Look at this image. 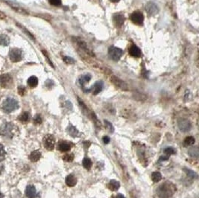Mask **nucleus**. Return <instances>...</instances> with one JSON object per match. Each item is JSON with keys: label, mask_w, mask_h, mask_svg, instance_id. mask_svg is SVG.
<instances>
[{"label": "nucleus", "mask_w": 199, "mask_h": 198, "mask_svg": "<svg viewBox=\"0 0 199 198\" xmlns=\"http://www.w3.org/2000/svg\"><path fill=\"white\" fill-rule=\"evenodd\" d=\"M125 16L122 13H116L113 17V22L116 27L119 28L123 25L125 22Z\"/></svg>", "instance_id": "nucleus-11"}, {"label": "nucleus", "mask_w": 199, "mask_h": 198, "mask_svg": "<svg viewBox=\"0 0 199 198\" xmlns=\"http://www.w3.org/2000/svg\"><path fill=\"white\" fill-rule=\"evenodd\" d=\"M48 2L53 6H60L61 5V0H48Z\"/></svg>", "instance_id": "nucleus-38"}, {"label": "nucleus", "mask_w": 199, "mask_h": 198, "mask_svg": "<svg viewBox=\"0 0 199 198\" xmlns=\"http://www.w3.org/2000/svg\"><path fill=\"white\" fill-rule=\"evenodd\" d=\"M30 115L28 112H23L18 117L19 121L22 123H27L29 121Z\"/></svg>", "instance_id": "nucleus-24"}, {"label": "nucleus", "mask_w": 199, "mask_h": 198, "mask_svg": "<svg viewBox=\"0 0 199 198\" xmlns=\"http://www.w3.org/2000/svg\"><path fill=\"white\" fill-rule=\"evenodd\" d=\"M10 43L9 37H7L5 34H0V45L1 46H8Z\"/></svg>", "instance_id": "nucleus-25"}, {"label": "nucleus", "mask_w": 199, "mask_h": 198, "mask_svg": "<svg viewBox=\"0 0 199 198\" xmlns=\"http://www.w3.org/2000/svg\"><path fill=\"white\" fill-rule=\"evenodd\" d=\"M91 75L89 74H85V75H81L79 78V79H78V82H79V84L81 85V87L84 89V85H85V83H88V82L90 81V79H91Z\"/></svg>", "instance_id": "nucleus-17"}, {"label": "nucleus", "mask_w": 199, "mask_h": 198, "mask_svg": "<svg viewBox=\"0 0 199 198\" xmlns=\"http://www.w3.org/2000/svg\"><path fill=\"white\" fill-rule=\"evenodd\" d=\"M169 156H160V159H159V162L166 161V160H168V159H169Z\"/></svg>", "instance_id": "nucleus-41"}, {"label": "nucleus", "mask_w": 199, "mask_h": 198, "mask_svg": "<svg viewBox=\"0 0 199 198\" xmlns=\"http://www.w3.org/2000/svg\"><path fill=\"white\" fill-rule=\"evenodd\" d=\"M67 132H68V133H69L71 136L77 137V136H79V131L77 130L75 127L73 126V125H72L71 124H69V126L67 127Z\"/></svg>", "instance_id": "nucleus-21"}, {"label": "nucleus", "mask_w": 199, "mask_h": 198, "mask_svg": "<svg viewBox=\"0 0 199 198\" xmlns=\"http://www.w3.org/2000/svg\"><path fill=\"white\" fill-rule=\"evenodd\" d=\"M65 182L67 185H68L69 187H74L77 184V179L73 174H69L66 177Z\"/></svg>", "instance_id": "nucleus-14"}, {"label": "nucleus", "mask_w": 199, "mask_h": 198, "mask_svg": "<svg viewBox=\"0 0 199 198\" xmlns=\"http://www.w3.org/2000/svg\"><path fill=\"white\" fill-rule=\"evenodd\" d=\"M34 123L35 124H40L42 123V118H41L40 115L37 114L34 118Z\"/></svg>", "instance_id": "nucleus-37"}, {"label": "nucleus", "mask_w": 199, "mask_h": 198, "mask_svg": "<svg viewBox=\"0 0 199 198\" xmlns=\"http://www.w3.org/2000/svg\"><path fill=\"white\" fill-rule=\"evenodd\" d=\"M63 60L67 64H73L75 63V60H73V58L68 57V56H64L63 58Z\"/></svg>", "instance_id": "nucleus-36"}, {"label": "nucleus", "mask_w": 199, "mask_h": 198, "mask_svg": "<svg viewBox=\"0 0 199 198\" xmlns=\"http://www.w3.org/2000/svg\"><path fill=\"white\" fill-rule=\"evenodd\" d=\"M38 84V78L36 76H31L28 79V85L32 88H34Z\"/></svg>", "instance_id": "nucleus-23"}, {"label": "nucleus", "mask_w": 199, "mask_h": 198, "mask_svg": "<svg viewBox=\"0 0 199 198\" xmlns=\"http://www.w3.org/2000/svg\"><path fill=\"white\" fill-rule=\"evenodd\" d=\"M102 141L104 144H108V143L110 142V138H109L108 136H104L102 138Z\"/></svg>", "instance_id": "nucleus-40"}, {"label": "nucleus", "mask_w": 199, "mask_h": 198, "mask_svg": "<svg viewBox=\"0 0 199 198\" xmlns=\"http://www.w3.org/2000/svg\"><path fill=\"white\" fill-rule=\"evenodd\" d=\"M134 98L137 101H143L146 100L147 96L145 94H143L141 93H136L134 94Z\"/></svg>", "instance_id": "nucleus-29"}, {"label": "nucleus", "mask_w": 199, "mask_h": 198, "mask_svg": "<svg viewBox=\"0 0 199 198\" xmlns=\"http://www.w3.org/2000/svg\"><path fill=\"white\" fill-rule=\"evenodd\" d=\"M130 20L132 21L133 23L137 26H142L143 23L144 17L143 13H140V11H135L130 15Z\"/></svg>", "instance_id": "nucleus-10"}, {"label": "nucleus", "mask_w": 199, "mask_h": 198, "mask_svg": "<svg viewBox=\"0 0 199 198\" xmlns=\"http://www.w3.org/2000/svg\"><path fill=\"white\" fill-rule=\"evenodd\" d=\"M110 81L113 83L115 87H116L118 89H121L122 91H128V87L127 85V83L125 81H123L122 80L116 76H111L110 77Z\"/></svg>", "instance_id": "nucleus-5"}, {"label": "nucleus", "mask_w": 199, "mask_h": 198, "mask_svg": "<svg viewBox=\"0 0 199 198\" xmlns=\"http://www.w3.org/2000/svg\"><path fill=\"white\" fill-rule=\"evenodd\" d=\"M103 87H104V83L102 81H99L95 82V84L92 87V91H93V95H96L99 94L101 91L103 89Z\"/></svg>", "instance_id": "nucleus-13"}, {"label": "nucleus", "mask_w": 199, "mask_h": 198, "mask_svg": "<svg viewBox=\"0 0 199 198\" xmlns=\"http://www.w3.org/2000/svg\"><path fill=\"white\" fill-rule=\"evenodd\" d=\"M19 108V103L13 98H7L4 101L2 109L5 113H11Z\"/></svg>", "instance_id": "nucleus-2"}, {"label": "nucleus", "mask_w": 199, "mask_h": 198, "mask_svg": "<svg viewBox=\"0 0 199 198\" xmlns=\"http://www.w3.org/2000/svg\"><path fill=\"white\" fill-rule=\"evenodd\" d=\"M11 124H8V123H7V124H3L2 127H1V128H0V134L1 135H5L7 136L8 134H10V132H11V126H10Z\"/></svg>", "instance_id": "nucleus-20"}, {"label": "nucleus", "mask_w": 199, "mask_h": 198, "mask_svg": "<svg viewBox=\"0 0 199 198\" xmlns=\"http://www.w3.org/2000/svg\"><path fill=\"white\" fill-rule=\"evenodd\" d=\"M82 164H83V166H84V168L87 169V170H89V169L91 168L92 165H93L91 159L87 157H85L83 159Z\"/></svg>", "instance_id": "nucleus-27"}, {"label": "nucleus", "mask_w": 199, "mask_h": 198, "mask_svg": "<svg viewBox=\"0 0 199 198\" xmlns=\"http://www.w3.org/2000/svg\"><path fill=\"white\" fill-rule=\"evenodd\" d=\"M177 125H178L179 130L183 133L189 132L192 128V124L190 122V121L186 119H179L177 121Z\"/></svg>", "instance_id": "nucleus-7"}, {"label": "nucleus", "mask_w": 199, "mask_h": 198, "mask_svg": "<svg viewBox=\"0 0 199 198\" xmlns=\"http://www.w3.org/2000/svg\"><path fill=\"white\" fill-rule=\"evenodd\" d=\"M188 154L191 157L198 158L199 156V148L197 146L190 148L188 150Z\"/></svg>", "instance_id": "nucleus-22"}, {"label": "nucleus", "mask_w": 199, "mask_h": 198, "mask_svg": "<svg viewBox=\"0 0 199 198\" xmlns=\"http://www.w3.org/2000/svg\"><path fill=\"white\" fill-rule=\"evenodd\" d=\"M43 146L48 150H52L54 148L55 144V139L54 137L51 134H47L44 136L43 140Z\"/></svg>", "instance_id": "nucleus-4"}, {"label": "nucleus", "mask_w": 199, "mask_h": 198, "mask_svg": "<svg viewBox=\"0 0 199 198\" xmlns=\"http://www.w3.org/2000/svg\"><path fill=\"white\" fill-rule=\"evenodd\" d=\"M63 159L66 162H73V160L74 159V155L73 154H66V155L63 156Z\"/></svg>", "instance_id": "nucleus-34"}, {"label": "nucleus", "mask_w": 199, "mask_h": 198, "mask_svg": "<svg viewBox=\"0 0 199 198\" xmlns=\"http://www.w3.org/2000/svg\"><path fill=\"white\" fill-rule=\"evenodd\" d=\"M175 185L171 183H165L160 185L157 190V193L160 198H169L175 192Z\"/></svg>", "instance_id": "nucleus-1"}, {"label": "nucleus", "mask_w": 199, "mask_h": 198, "mask_svg": "<svg viewBox=\"0 0 199 198\" xmlns=\"http://www.w3.org/2000/svg\"><path fill=\"white\" fill-rule=\"evenodd\" d=\"M145 10L149 17H153L159 13V7L155 2H149L145 6Z\"/></svg>", "instance_id": "nucleus-6"}, {"label": "nucleus", "mask_w": 199, "mask_h": 198, "mask_svg": "<svg viewBox=\"0 0 199 198\" xmlns=\"http://www.w3.org/2000/svg\"><path fill=\"white\" fill-rule=\"evenodd\" d=\"M13 84V79L8 74L0 75V85L3 88H9Z\"/></svg>", "instance_id": "nucleus-9"}, {"label": "nucleus", "mask_w": 199, "mask_h": 198, "mask_svg": "<svg viewBox=\"0 0 199 198\" xmlns=\"http://www.w3.org/2000/svg\"><path fill=\"white\" fill-rule=\"evenodd\" d=\"M119 187H120V183H119L117 180H111L108 184V189L113 191H117L118 189H119Z\"/></svg>", "instance_id": "nucleus-19"}, {"label": "nucleus", "mask_w": 199, "mask_h": 198, "mask_svg": "<svg viewBox=\"0 0 199 198\" xmlns=\"http://www.w3.org/2000/svg\"><path fill=\"white\" fill-rule=\"evenodd\" d=\"M18 93L20 95H24L25 94H26V88H25V87H23V86H19V87H18Z\"/></svg>", "instance_id": "nucleus-39"}, {"label": "nucleus", "mask_w": 199, "mask_h": 198, "mask_svg": "<svg viewBox=\"0 0 199 198\" xmlns=\"http://www.w3.org/2000/svg\"><path fill=\"white\" fill-rule=\"evenodd\" d=\"M25 193L28 198H36L37 196L36 189L33 185H27Z\"/></svg>", "instance_id": "nucleus-12"}, {"label": "nucleus", "mask_w": 199, "mask_h": 198, "mask_svg": "<svg viewBox=\"0 0 199 198\" xmlns=\"http://www.w3.org/2000/svg\"><path fill=\"white\" fill-rule=\"evenodd\" d=\"M0 198H4V195L1 192H0Z\"/></svg>", "instance_id": "nucleus-46"}, {"label": "nucleus", "mask_w": 199, "mask_h": 198, "mask_svg": "<svg viewBox=\"0 0 199 198\" xmlns=\"http://www.w3.org/2000/svg\"><path fill=\"white\" fill-rule=\"evenodd\" d=\"M6 156V152L5 150L4 146L2 144H0V162L3 161L4 159H5Z\"/></svg>", "instance_id": "nucleus-32"}, {"label": "nucleus", "mask_w": 199, "mask_h": 198, "mask_svg": "<svg viewBox=\"0 0 199 198\" xmlns=\"http://www.w3.org/2000/svg\"><path fill=\"white\" fill-rule=\"evenodd\" d=\"M10 59L13 63H17L19 62L22 60V51L19 48H12L10 51Z\"/></svg>", "instance_id": "nucleus-8"}, {"label": "nucleus", "mask_w": 199, "mask_h": 198, "mask_svg": "<svg viewBox=\"0 0 199 198\" xmlns=\"http://www.w3.org/2000/svg\"><path fill=\"white\" fill-rule=\"evenodd\" d=\"M41 157V153L38 150H34L29 155V159L32 162H36L39 161Z\"/></svg>", "instance_id": "nucleus-18"}, {"label": "nucleus", "mask_w": 199, "mask_h": 198, "mask_svg": "<svg viewBox=\"0 0 199 198\" xmlns=\"http://www.w3.org/2000/svg\"><path fill=\"white\" fill-rule=\"evenodd\" d=\"M115 198H125V196L123 195H122V194H118L116 196Z\"/></svg>", "instance_id": "nucleus-43"}, {"label": "nucleus", "mask_w": 199, "mask_h": 198, "mask_svg": "<svg viewBox=\"0 0 199 198\" xmlns=\"http://www.w3.org/2000/svg\"><path fill=\"white\" fill-rule=\"evenodd\" d=\"M5 17V14H4V13H2V12H0V19H4Z\"/></svg>", "instance_id": "nucleus-44"}, {"label": "nucleus", "mask_w": 199, "mask_h": 198, "mask_svg": "<svg viewBox=\"0 0 199 198\" xmlns=\"http://www.w3.org/2000/svg\"><path fill=\"white\" fill-rule=\"evenodd\" d=\"M151 179L155 183H157V182L160 181L161 179H162V174L158 172V171H155L151 174Z\"/></svg>", "instance_id": "nucleus-28"}, {"label": "nucleus", "mask_w": 199, "mask_h": 198, "mask_svg": "<svg viewBox=\"0 0 199 198\" xmlns=\"http://www.w3.org/2000/svg\"><path fill=\"white\" fill-rule=\"evenodd\" d=\"M104 124H105V125H106L107 128L108 129V130H109L110 133H114V126H113V124H112L110 122H109V121H108L107 120H104Z\"/></svg>", "instance_id": "nucleus-35"}, {"label": "nucleus", "mask_w": 199, "mask_h": 198, "mask_svg": "<svg viewBox=\"0 0 199 198\" xmlns=\"http://www.w3.org/2000/svg\"><path fill=\"white\" fill-rule=\"evenodd\" d=\"M129 53L132 57L134 58H140L141 56V50H140L139 47L136 46V45H133L131 46L129 49Z\"/></svg>", "instance_id": "nucleus-15"}, {"label": "nucleus", "mask_w": 199, "mask_h": 198, "mask_svg": "<svg viewBox=\"0 0 199 198\" xmlns=\"http://www.w3.org/2000/svg\"><path fill=\"white\" fill-rule=\"evenodd\" d=\"M71 149V145L66 141H61L58 143V150L61 152L69 151Z\"/></svg>", "instance_id": "nucleus-16"}, {"label": "nucleus", "mask_w": 199, "mask_h": 198, "mask_svg": "<svg viewBox=\"0 0 199 198\" xmlns=\"http://www.w3.org/2000/svg\"><path fill=\"white\" fill-rule=\"evenodd\" d=\"M3 170H4V165H2V163H1V162H0V175L2 174Z\"/></svg>", "instance_id": "nucleus-42"}, {"label": "nucleus", "mask_w": 199, "mask_h": 198, "mask_svg": "<svg viewBox=\"0 0 199 198\" xmlns=\"http://www.w3.org/2000/svg\"><path fill=\"white\" fill-rule=\"evenodd\" d=\"M123 54V51L121 48L116 46H110L108 49V55L114 61H118Z\"/></svg>", "instance_id": "nucleus-3"}, {"label": "nucleus", "mask_w": 199, "mask_h": 198, "mask_svg": "<svg viewBox=\"0 0 199 198\" xmlns=\"http://www.w3.org/2000/svg\"><path fill=\"white\" fill-rule=\"evenodd\" d=\"M111 2H118L119 1V0H110Z\"/></svg>", "instance_id": "nucleus-45"}, {"label": "nucleus", "mask_w": 199, "mask_h": 198, "mask_svg": "<svg viewBox=\"0 0 199 198\" xmlns=\"http://www.w3.org/2000/svg\"><path fill=\"white\" fill-rule=\"evenodd\" d=\"M195 142H196V139H195V138H194L193 136H187L186 137L184 140V146H191V145H192Z\"/></svg>", "instance_id": "nucleus-26"}, {"label": "nucleus", "mask_w": 199, "mask_h": 198, "mask_svg": "<svg viewBox=\"0 0 199 198\" xmlns=\"http://www.w3.org/2000/svg\"><path fill=\"white\" fill-rule=\"evenodd\" d=\"M10 6H11V7H13V9H14L17 12H19V13H22V14H28V13H27L25 10L22 9V7H19L18 5H14L13 4H11Z\"/></svg>", "instance_id": "nucleus-31"}, {"label": "nucleus", "mask_w": 199, "mask_h": 198, "mask_svg": "<svg viewBox=\"0 0 199 198\" xmlns=\"http://www.w3.org/2000/svg\"><path fill=\"white\" fill-rule=\"evenodd\" d=\"M184 170L185 172H186V174H187L188 176H190V177L196 178L198 177L197 174H196V172L192 171V170H190V169H187V168H184Z\"/></svg>", "instance_id": "nucleus-33"}, {"label": "nucleus", "mask_w": 199, "mask_h": 198, "mask_svg": "<svg viewBox=\"0 0 199 198\" xmlns=\"http://www.w3.org/2000/svg\"><path fill=\"white\" fill-rule=\"evenodd\" d=\"M164 153L166 154V156H169L176 154V150H175L174 148H172V147H168V148H165Z\"/></svg>", "instance_id": "nucleus-30"}]
</instances>
